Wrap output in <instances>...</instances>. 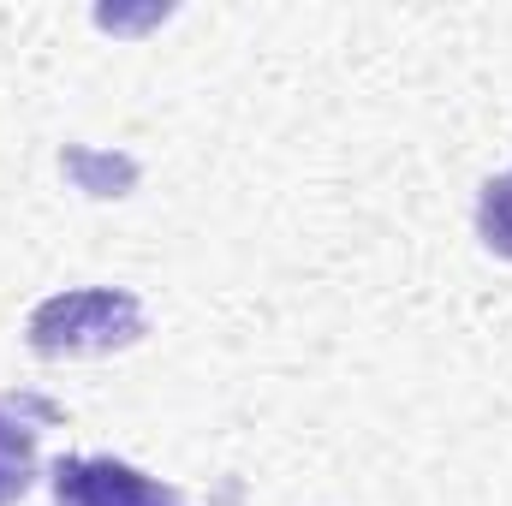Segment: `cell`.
<instances>
[{"label":"cell","instance_id":"obj_4","mask_svg":"<svg viewBox=\"0 0 512 506\" xmlns=\"http://www.w3.org/2000/svg\"><path fill=\"white\" fill-rule=\"evenodd\" d=\"M477 239L512 262V173H495L477 197Z\"/></svg>","mask_w":512,"mask_h":506},{"label":"cell","instance_id":"obj_1","mask_svg":"<svg viewBox=\"0 0 512 506\" xmlns=\"http://www.w3.org/2000/svg\"><path fill=\"white\" fill-rule=\"evenodd\" d=\"M30 352L36 358H102V352H126L143 340V304L120 286H78V292H54L30 310L24 322Z\"/></svg>","mask_w":512,"mask_h":506},{"label":"cell","instance_id":"obj_2","mask_svg":"<svg viewBox=\"0 0 512 506\" xmlns=\"http://www.w3.org/2000/svg\"><path fill=\"white\" fill-rule=\"evenodd\" d=\"M54 506H191L173 483L137 471L126 459H60Z\"/></svg>","mask_w":512,"mask_h":506},{"label":"cell","instance_id":"obj_3","mask_svg":"<svg viewBox=\"0 0 512 506\" xmlns=\"http://www.w3.org/2000/svg\"><path fill=\"white\" fill-rule=\"evenodd\" d=\"M36 483V429L0 399V506H12Z\"/></svg>","mask_w":512,"mask_h":506}]
</instances>
